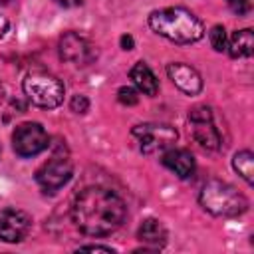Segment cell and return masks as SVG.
Returning a JSON list of instances; mask_svg holds the SVG:
<instances>
[{"label":"cell","instance_id":"cell-1","mask_svg":"<svg viewBox=\"0 0 254 254\" xmlns=\"http://www.w3.org/2000/svg\"><path fill=\"white\" fill-rule=\"evenodd\" d=\"M127 216L123 198L105 187H87L71 202V220L87 236H105L115 232Z\"/></svg>","mask_w":254,"mask_h":254},{"label":"cell","instance_id":"cell-2","mask_svg":"<svg viewBox=\"0 0 254 254\" xmlns=\"http://www.w3.org/2000/svg\"><path fill=\"white\" fill-rule=\"evenodd\" d=\"M149 28L175 44H194L204 36L202 22L187 8L171 6L149 14Z\"/></svg>","mask_w":254,"mask_h":254},{"label":"cell","instance_id":"cell-3","mask_svg":"<svg viewBox=\"0 0 254 254\" xmlns=\"http://www.w3.org/2000/svg\"><path fill=\"white\" fill-rule=\"evenodd\" d=\"M198 202L206 212H210L212 216H222V218L240 216L242 212L248 210L246 196L236 187L224 181H218V179H212L202 185L198 192Z\"/></svg>","mask_w":254,"mask_h":254},{"label":"cell","instance_id":"cell-4","mask_svg":"<svg viewBox=\"0 0 254 254\" xmlns=\"http://www.w3.org/2000/svg\"><path fill=\"white\" fill-rule=\"evenodd\" d=\"M24 95L28 97V101H32L34 105L42 107V109H54L58 105H62L64 95H65V87L64 83L46 71H34L28 73L24 83H22Z\"/></svg>","mask_w":254,"mask_h":254},{"label":"cell","instance_id":"cell-5","mask_svg":"<svg viewBox=\"0 0 254 254\" xmlns=\"http://www.w3.org/2000/svg\"><path fill=\"white\" fill-rule=\"evenodd\" d=\"M131 133L145 155H153L159 151L163 153L165 149L173 147L179 137L177 129L167 123H141V125H135Z\"/></svg>","mask_w":254,"mask_h":254},{"label":"cell","instance_id":"cell-6","mask_svg":"<svg viewBox=\"0 0 254 254\" xmlns=\"http://www.w3.org/2000/svg\"><path fill=\"white\" fill-rule=\"evenodd\" d=\"M48 145H50V137L42 127V123L38 121L20 123L12 133V147L18 157H24V159L36 157L42 151H46Z\"/></svg>","mask_w":254,"mask_h":254},{"label":"cell","instance_id":"cell-7","mask_svg":"<svg viewBox=\"0 0 254 254\" xmlns=\"http://www.w3.org/2000/svg\"><path fill=\"white\" fill-rule=\"evenodd\" d=\"M189 121L192 129V139L204 151L220 149V133L212 121V109L208 105H194L189 111Z\"/></svg>","mask_w":254,"mask_h":254},{"label":"cell","instance_id":"cell-8","mask_svg":"<svg viewBox=\"0 0 254 254\" xmlns=\"http://www.w3.org/2000/svg\"><path fill=\"white\" fill-rule=\"evenodd\" d=\"M73 165L64 155H54L36 171V183L44 192H56L69 183Z\"/></svg>","mask_w":254,"mask_h":254},{"label":"cell","instance_id":"cell-9","mask_svg":"<svg viewBox=\"0 0 254 254\" xmlns=\"http://www.w3.org/2000/svg\"><path fill=\"white\" fill-rule=\"evenodd\" d=\"M60 58L71 65L85 67L97 60V48L77 32H65L60 38Z\"/></svg>","mask_w":254,"mask_h":254},{"label":"cell","instance_id":"cell-10","mask_svg":"<svg viewBox=\"0 0 254 254\" xmlns=\"http://www.w3.org/2000/svg\"><path fill=\"white\" fill-rule=\"evenodd\" d=\"M32 228V218L20 208H0V240L8 244L22 242Z\"/></svg>","mask_w":254,"mask_h":254},{"label":"cell","instance_id":"cell-11","mask_svg":"<svg viewBox=\"0 0 254 254\" xmlns=\"http://www.w3.org/2000/svg\"><path fill=\"white\" fill-rule=\"evenodd\" d=\"M167 75L173 81V85L177 89H181L183 93H187V95H198L202 91V77H200V73L192 65L185 64V62L169 64L167 65Z\"/></svg>","mask_w":254,"mask_h":254},{"label":"cell","instance_id":"cell-12","mask_svg":"<svg viewBox=\"0 0 254 254\" xmlns=\"http://www.w3.org/2000/svg\"><path fill=\"white\" fill-rule=\"evenodd\" d=\"M161 163L171 171L175 173L179 179H190L194 175V157L187 151V149H175V147H169L163 151V157H161Z\"/></svg>","mask_w":254,"mask_h":254},{"label":"cell","instance_id":"cell-13","mask_svg":"<svg viewBox=\"0 0 254 254\" xmlns=\"http://www.w3.org/2000/svg\"><path fill=\"white\" fill-rule=\"evenodd\" d=\"M137 238L145 246L143 250H161L167 244V228L157 218H145L137 228Z\"/></svg>","mask_w":254,"mask_h":254},{"label":"cell","instance_id":"cell-14","mask_svg":"<svg viewBox=\"0 0 254 254\" xmlns=\"http://www.w3.org/2000/svg\"><path fill=\"white\" fill-rule=\"evenodd\" d=\"M129 79L133 81V85L137 87V91H141V93H145L149 97H155L157 91H159V81H157L153 69L145 62H137L129 69Z\"/></svg>","mask_w":254,"mask_h":254},{"label":"cell","instance_id":"cell-15","mask_svg":"<svg viewBox=\"0 0 254 254\" xmlns=\"http://www.w3.org/2000/svg\"><path fill=\"white\" fill-rule=\"evenodd\" d=\"M226 50L230 58H250L254 52V34L250 28L236 30L226 40Z\"/></svg>","mask_w":254,"mask_h":254},{"label":"cell","instance_id":"cell-16","mask_svg":"<svg viewBox=\"0 0 254 254\" xmlns=\"http://www.w3.org/2000/svg\"><path fill=\"white\" fill-rule=\"evenodd\" d=\"M232 167L248 185H252V181H254V155H252V151L244 149V151L234 153Z\"/></svg>","mask_w":254,"mask_h":254},{"label":"cell","instance_id":"cell-17","mask_svg":"<svg viewBox=\"0 0 254 254\" xmlns=\"http://www.w3.org/2000/svg\"><path fill=\"white\" fill-rule=\"evenodd\" d=\"M208 40H210V46L214 48V52H224L226 50V30L224 26L216 24L210 28L208 32Z\"/></svg>","mask_w":254,"mask_h":254},{"label":"cell","instance_id":"cell-18","mask_svg":"<svg viewBox=\"0 0 254 254\" xmlns=\"http://www.w3.org/2000/svg\"><path fill=\"white\" fill-rule=\"evenodd\" d=\"M117 99L121 105H135L139 103V91L131 85H123L117 89Z\"/></svg>","mask_w":254,"mask_h":254},{"label":"cell","instance_id":"cell-19","mask_svg":"<svg viewBox=\"0 0 254 254\" xmlns=\"http://www.w3.org/2000/svg\"><path fill=\"white\" fill-rule=\"evenodd\" d=\"M69 109L73 111V113H77V115H83V113H87L89 111V99L85 97V95H71V99H69Z\"/></svg>","mask_w":254,"mask_h":254},{"label":"cell","instance_id":"cell-20","mask_svg":"<svg viewBox=\"0 0 254 254\" xmlns=\"http://www.w3.org/2000/svg\"><path fill=\"white\" fill-rule=\"evenodd\" d=\"M226 4L236 16H246L252 10V2L250 0H226Z\"/></svg>","mask_w":254,"mask_h":254},{"label":"cell","instance_id":"cell-21","mask_svg":"<svg viewBox=\"0 0 254 254\" xmlns=\"http://www.w3.org/2000/svg\"><path fill=\"white\" fill-rule=\"evenodd\" d=\"M119 46H121V50H125V52H129V50H133V48H135V42H133V36H129V34H123V36L119 38Z\"/></svg>","mask_w":254,"mask_h":254},{"label":"cell","instance_id":"cell-22","mask_svg":"<svg viewBox=\"0 0 254 254\" xmlns=\"http://www.w3.org/2000/svg\"><path fill=\"white\" fill-rule=\"evenodd\" d=\"M79 250H103V252H115L111 246H103V244H83V246H79Z\"/></svg>","mask_w":254,"mask_h":254},{"label":"cell","instance_id":"cell-23","mask_svg":"<svg viewBox=\"0 0 254 254\" xmlns=\"http://www.w3.org/2000/svg\"><path fill=\"white\" fill-rule=\"evenodd\" d=\"M8 28H10V24H8V20H6L4 16H0V40L4 38V34L8 32Z\"/></svg>","mask_w":254,"mask_h":254},{"label":"cell","instance_id":"cell-24","mask_svg":"<svg viewBox=\"0 0 254 254\" xmlns=\"http://www.w3.org/2000/svg\"><path fill=\"white\" fill-rule=\"evenodd\" d=\"M56 4H60V6H75V4H79L81 0H54Z\"/></svg>","mask_w":254,"mask_h":254},{"label":"cell","instance_id":"cell-25","mask_svg":"<svg viewBox=\"0 0 254 254\" xmlns=\"http://www.w3.org/2000/svg\"><path fill=\"white\" fill-rule=\"evenodd\" d=\"M4 99V87H2V83H0V101Z\"/></svg>","mask_w":254,"mask_h":254}]
</instances>
